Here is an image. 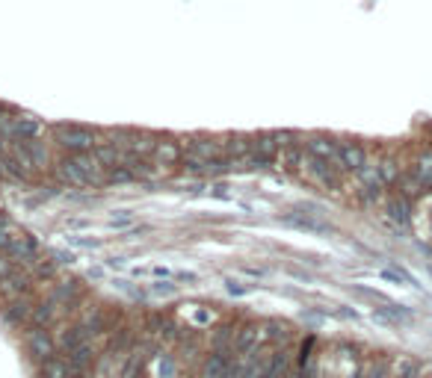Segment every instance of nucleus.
<instances>
[{
  "mask_svg": "<svg viewBox=\"0 0 432 378\" xmlns=\"http://www.w3.org/2000/svg\"><path fill=\"white\" fill-rule=\"evenodd\" d=\"M302 174H305V178L311 181L314 186L329 189V192H335V189L343 186V181H341V169L335 166V162L320 160V157H314V154H308V151H305V160H302Z\"/></svg>",
  "mask_w": 432,
  "mask_h": 378,
  "instance_id": "1",
  "label": "nucleus"
},
{
  "mask_svg": "<svg viewBox=\"0 0 432 378\" xmlns=\"http://www.w3.org/2000/svg\"><path fill=\"white\" fill-rule=\"evenodd\" d=\"M57 142L68 154H86L98 145V133L92 128H83V124H57L54 128Z\"/></svg>",
  "mask_w": 432,
  "mask_h": 378,
  "instance_id": "2",
  "label": "nucleus"
},
{
  "mask_svg": "<svg viewBox=\"0 0 432 378\" xmlns=\"http://www.w3.org/2000/svg\"><path fill=\"white\" fill-rule=\"evenodd\" d=\"M0 128L9 133V139H18V142L42 139V136H45V124L36 119V116H27V112H15V116L6 119Z\"/></svg>",
  "mask_w": 432,
  "mask_h": 378,
  "instance_id": "3",
  "label": "nucleus"
},
{
  "mask_svg": "<svg viewBox=\"0 0 432 378\" xmlns=\"http://www.w3.org/2000/svg\"><path fill=\"white\" fill-rule=\"evenodd\" d=\"M36 308V298L33 293H24V296H15L3 301V308H0V322L9 325V328H18V325H27L30 322V313Z\"/></svg>",
  "mask_w": 432,
  "mask_h": 378,
  "instance_id": "4",
  "label": "nucleus"
},
{
  "mask_svg": "<svg viewBox=\"0 0 432 378\" xmlns=\"http://www.w3.org/2000/svg\"><path fill=\"white\" fill-rule=\"evenodd\" d=\"M382 213H385V219L394 225V228H409L412 219H415V201H409L400 192H391L382 201Z\"/></svg>",
  "mask_w": 432,
  "mask_h": 378,
  "instance_id": "5",
  "label": "nucleus"
},
{
  "mask_svg": "<svg viewBox=\"0 0 432 378\" xmlns=\"http://www.w3.org/2000/svg\"><path fill=\"white\" fill-rule=\"evenodd\" d=\"M27 351L36 361H51L59 355V346L51 334V328H27Z\"/></svg>",
  "mask_w": 432,
  "mask_h": 378,
  "instance_id": "6",
  "label": "nucleus"
},
{
  "mask_svg": "<svg viewBox=\"0 0 432 378\" xmlns=\"http://www.w3.org/2000/svg\"><path fill=\"white\" fill-rule=\"evenodd\" d=\"M367 148L362 142H338V160H335V166L341 172H350L355 174L362 166H367Z\"/></svg>",
  "mask_w": 432,
  "mask_h": 378,
  "instance_id": "7",
  "label": "nucleus"
},
{
  "mask_svg": "<svg viewBox=\"0 0 432 378\" xmlns=\"http://www.w3.org/2000/svg\"><path fill=\"white\" fill-rule=\"evenodd\" d=\"M95 343L92 340H83L80 346H74L71 351H68V358H66V367H68V378H83L86 375V370L95 363Z\"/></svg>",
  "mask_w": 432,
  "mask_h": 378,
  "instance_id": "8",
  "label": "nucleus"
},
{
  "mask_svg": "<svg viewBox=\"0 0 432 378\" xmlns=\"http://www.w3.org/2000/svg\"><path fill=\"white\" fill-rule=\"evenodd\" d=\"M261 343H267L264 340V325H243V328L234 334V355L237 358L255 355Z\"/></svg>",
  "mask_w": 432,
  "mask_h": 378,
  "instance_id": "9",
  "label": "nucleus"
},
{
  "mask_svg": "<svg viewBox=\"0 0 432 378\" xmlns=\"http://www.w3.org/2000/svg\"><path fill=\"white\" fill-rule=\"evenodd\" d=\"M33 289H36L33 275L24 272V269H15L12 275H6V278H0V298L3 301L15 298V296H24V293H33Z\"/></svg>",
  "mask_w": 432,
  "mask_h": 378,
  "instance_id": "10",
  "label": "nucleus"
},
{
  "mask_svg": "<svg viewBox=\"0 0 432 378\" xmlns=\"http://www.w3.org/2000/svg\"><path fill=\"white\" fill-rule=\"evenodd\" d=\"M302 145L308 154H314L320 160H329V162L338 160V139H332L326 133H308V136H302Z\"/></svg>",
  "mask_w": 432,
  "mask_h": 378,
  "instance_id": "11",
  "label": "nucleus"
},
{
  "mask_svg": "<svg viewBox=\"0 0 432 378\" xmlns=\"http://www.w3.org/2000/svg\"><path fill=\"white\" fill-rule=\"evenodd\" d=\"M376 172H379V183L385 186V189H397L400 178H403V172L405 166L394 157V154H385V157H379L376 160Z\"/></svg>",
  "mask_w": 432,
  "mask_h": 378,
  "instance_id": "12",
  "label": "nucleus"
},
{
  "mask_svg": "<svg viewBox=\"0 0 432 378\" xmlns=\"http://www.w3.org/2000/svg\"><path fill=\"white\" fill-rule=\"evenodd\" d=\"M184 142L190 145L193 154H199V157H204V160H216V157L225 154V151H222V142H219V139H214V136H204V133L184 136Z\"/></svg>",
  "mask_w": 432,
  "mask_h": 378,
  "instance_id": "13",
  "label": "nucleus"
},
{
  "mask_svg": "<svg viewBox=\"0 0 432 378\" xmlns=\"http://www.w3.org/2000/svg\"><path fill=\"white\" fill-rule=\"evenodd\" d=\"M412 172L417 174V181L426 186V192L432 195V145H421L412 157Z\"/></svg>",
  "mask_w": 432,
  "mask_h": 378,
  "instance_id": "14",
  "label": "nucleus"
},
{
  "mask_svg": "<svg viewBox=\"0 0 432 378\" xmlns=\"http://www.w3.org/2000/svg\"><path fill=\"white\" fill-rule=\"evenodd\" d=\"M71 160H74V166H77L86 178L92 181V186H98V183H104V174H107V169L101 166V162L95 160V154L92 151H86V154H68Z\"/></svg>",
  "mask_w": 432,
  "mask_h": 378,
  "instance_id": "15",
  "label": "nucleus"
},
{
  "mask_svg": "<svg viewBox=\"0 0 432 378\" xmlns=\"http://www.w3.org/2000/svg\"><path fill=\"white\" fill-rule=\"evenodd\" d=\"M154 157H157V162L163 169H172V166H178V162H181L184 151H181V145L175 139H169V136H160L157 148H154Z\"/></svg>",
  "mask_w": 432,
  "mask_h": 378,
  "instance_id": "16",
  "label": "nucleus"
},
{
  "mask_svg": "<svg viewBox=\"0 0 432 378\" xmlns=\"http://www.w3.org/2000/svg\"><path fill=\"white\" fill-rule=\"evenodd\" d=\"M252 148L261 154L264 160H269V166L278 160V154H281V145H278V136H276V130H267V133H255L252 136Z\"/></svg>",
  "mask_w": 432,
  "mask_h": 378,
  "instance_id": "17",
  "label": "nucleus"
},
{
  "mask_svg": "<svg viewBox=\"0 0 432 378\" xmlns=\"http://www.w3.org/2000/svg\"><path fill=\"white\" fill-rule=\"evenodd\" d=\"M57 178L63 181V183H68V186H80V189H89V186H92V181L86 178V174H83L77 166H74L71 157H66V160L57 162Z\"/></svg>",
  "mask_w": 432,
  "mask_h": 378,
  "instance_id": "18",
  "label": "nucleus"
},
{
  "mask_svg": "<svg viewBox=\"0 0 432 378\" xmlns=\"http://www.w3.org/2000/svg\"><path fill=\"white\" fill-rule=\"evenodd\" d=\"M59 319V310L51 305L47 298L42 301H36V308L30 313V322H27V328H51V325Z\"/></svg>",
  "mask_w": 432,
  "mask_h": 378,
  "instance_id": "19",
  "label": "nucleus"
},
{
  "mask_svg": "<svg viewBox=\"0 0 432 378\" xmlns=\"http://www.w3.org/2000/svg\"><path fill=\"white\" fill-rule=\"evenodd\" d=\"M302 160H305V145L302 139H296L290 145L281 148V154H278V162H281V169L296 174V172H302Z\"/></svg>",
  "mask_w": 432,
  "mask_h": 378,
  "instance_id": "20",
  "label": "nucleus"
},
{
  "mask_svg": "<svg viewBox=\"0 0 432 378\" xmlns=\"http://www.w3.org/2000/svg\"><path fill=\"white\" fill-rule=\"evenodd\" d=\"M391 378H424L421 361H415V358H409V355L391 358Z\"/></svg>",
  "mask_w": 432,
  "mask_h": 378,
  "instance_id": "21",
  "label": "nucleus"
},
{
  "mask_svg": "<svg viewBox=\"0 0 432 378\" xmlns=\"http://www.w3.org/2000/svg\"><path fill=\"white\" fill-rule=\"evenodd\" d=\"M394 192H400V195H405L409 201H421L424 195H429L426 192V186L417 181V174L412 172V169H405L403 172V178H400V183H397V189H394Z\"/></svg>",
  "mask_w": 432,
  "mask_h": 378,
  "instance_id": "22",
  "label": "nucleus"
},
{
  "mask_svg": "<svg viewBox=\"0 0 432 378\" xmlns=\"http://www.w3.org/2000/svg\"><path fill=\"white\" fill-rule=\"evenodd\" d=\"M234 351H211V355L204 358V367H202V375H225L228 372V367H231V358Z\"/></svg>",
  "mask_w": 432,
  "mask_h": 378,
  "instance_id": "23",
  "label": "nucleus"
},
{
  "mask_svg": "<svg viewBox=\"0 0 432 378\" xmlns=\"http://www.w3.org/2000/svg\"><path fill=\"white\" fill-rule=\"evenodd\" d=\"M92 154H95V160L101 162L104 169L121 166V148H119V145H113V142H98V145L92 148Z\"/></svg>",
  "mask_w": 432,
  "mask_h": 378,
  "instance_id": "24",
  "label": "nucleus"
},
{
  "mask_svg": "<svg viewBox=\"0 0 432 378\" xmlns=\"http://www.w3.org/2000/svg\"><path fill=\"white\" fill-rule=\"evenodd\" d=\"M388 189L382 183H373V186H359L355 189V198H359L362 207H382V201H385Z\"/></svg>",
  "mask_w": 432,
  "mask_h": 378,
  "instance_id": "25",
  "label": "nucleus"
},
{
  "mask_svg": "<svg viewBox=\"0 0 432 378\" xmlns=\"http://www.w3.org/2000/svg\"><path fill=\"white\" fill-rule=\"evenodd\" d=\"M362 378H391V358H385V355H373L370 361H364Z\"/></svg>",
  "mask_w": 432,
  "mask_h": 378,
  "instance_id": "26",
  "label": "nucleus"
},
{
  "mask_svg": "<svg viewBox=\"0 0 432 378\" xmlns=\"http://www.w3.org/2000/svg\"><path fill=\"white\" fill-rule=\"evenodd\" d=\"M222 151H225L228 157H243L252 151V136H243V133H231L225 136V142H222Z\"/></svg>",
  "mask_w": 432,
  "mask_h": 378,
  "instance_id": "27",
  "label": "nucleus"
},
{
  "mask_svg": "<svg viewBox=\"0 0 432 378\" xmlns=\"http://www.w3.org/2000/svg\"><path fill=\"white\" fill-rule=\"evenodd\" d=\"M24 151L30 154V160H33V166H36V172H42L47 162H51V154H47V148H45V142H39V139H30V142H24Z\"/></svg>",
  "mask_w": 432,
  "mask_h": 378,
  "instance_id": "28",
  "label": "nucleus"
},
{
  "mask_svg": "<svg viewBox=\"0 0 432 378\" xmlns=\"http://www.w3.org/2000/svg\"><path fill=\"white\" fill-rule=\"evenodd\" d=\"M285 372H288V351H276V355L264 363V372L258 378H281Z\"/></svg>",
  "mask_w": 432,
  "mask_h": 378,
  "instance_id": "29",
  "label": "nucleus"
},
{
  "mask_svg": "<svg viewBox=\"0 0 432 378\" xmlns=\"http://www.w3.org/2000/svg\"><path fill=\"white\" fill-rule=\"evenodd\" d=\"M264 340L267 343H288L290 328L285 322H278V319H269V322H264Z\"/></svg>",
  "mask_w": 432,
  "mask_h": 378,
  "instance_id": "30",
  "label": "nucleus"
},
{
  "mask_svg": "<svg viewBox=\"0 0 432 378\" xmlns=\"http://www.w3.org/2000/svg\"><path fill=\"white\" fill-rule=\"evenodd\" d=\"M234 331L231 325H219V328L211 334V346L216 349V351H234Z\"/></svg>",
  "mask_w": 432,
  "mask_h": 378,
  "instance_id": "31",
  "label": "nucleus"
},
{
  "mask_svg": "<svg viewBox=\"0 0 432 378\" xmlns=\"http://www.w3.org/2000/svg\"><path fill=\"white\" fill-rule=\"evenodd\" d=\"M207 162L211 160H204V157H199V154H193V151H184V157H181V162L178 166L187 172V174H207Z\"/></svg>",
  "mask_w": 432,
  "mask_h": 378,
  "instance_id": "32",
  "label": "nucleus"
},
{
  "mask_svg": "<svg viewBox=\"0 0 432 378\" xmlns=\"http://www.w3.org/2000/svg\"><path fill=\"white\" fill-rule=\"evenodd\" d=\"M133 181H140L137 178V172L133 169H128V166H113V169H107V174H104V183H133Z\"/></svg>",
  "mask_w": 432,
  "mask_h": 378,
  "instance_id": "33",
  "label": "nucleus"
},
{
  "mask_svg": "<svg viewBox=\"0 0 432 378\" xmlns=\"http://www.w3.org/2000/svg\"><path fill=\"white\" fill-rule=\"evenodd\" d=\"M285 225H290V228H302V231H317V234H326V231H332L326 222L305 219V216H285Z\"/></svg>",
  "mask_w": 432,
  "mask_h": 378,
  "instance_id": "34",
  "label": "nucleus"
},
{
  "mask_svg": "<svg viewBox=\"0 0 432 378\" xmlns=\"http://www.w3.org/2000/svg\"><path fill=\"white\" fill-rule=\"evenodd\" d=\"M39 378H68V367H66V361H42V367H39Z\"/></svg>",
  "mask_w": 432,
  "mask_h": 378,
  "instance_id": "35",
  "label": "nucleus"
},
{
  "mask_svg": "<svg viewBox=\"0 0 432 378\" xmlns=\"http://www.w3.org/2000/svg\"><path fill=\"white\" fill-rule=\"evenodd\" d=\"M267 166H269V160H264L255 148L249 151V154L240 157V169H243V172H261V169H267Z\"/></svg>",
  "mask_w": 432,
  "mask_h": 378,
  "instance_id": "36",
  "label": "nucleus"
},
{
  "mask_svg": "<svg viewBox=\"0 0 432 378\" xmlns=\"http://www.w3.org/2000/svg\"><path fill=\"white\" fill-rule=\"evenodd\" d=\"M12 272H15V260L0 255V278H6V275H12Z\"/></svg>",
  "mask_w": 432,
  "mask_h": 378,
  "instance_id": "37",
  "label": "nucleus"
},
{
  "mask_svg": "<svg viewBox=\"0 0 432 378\" xmlns=\"http://www.w3.org/2000/svg\"><path fill=\"white\" fill-rule=\"evenodd\" d=\"M12 239H15V234H12V225H9V228H0V255L9 248Z\"/></svg>",
  "mask_w": 432,
  "mask_h": 378,
  "instance_id": "38",
  "label": "nucleus"
},
{
  "mask_svg": "<svg viewBox=\"0 0 432 378\" xmlns=\"http://www.w3.org/2000/svg\"><path fill=\"white\" fill-rule=\"evenodd\" d=\"M54 257H57L59 266H74V263H77V257H74V255H66V251H54Z\"/></svg>",
  "mask_w": 432,
  "mask_h": 378,
  "instance_id": "39",
  "label": "nucleus"
},
{
  "mask_svg": "<svg viewBox=\"0 0 432 378\" xmlns=\"http://www.w3.org/2000/svg\"><path fill=\"white\" fill-rule=\"evenodd\" d=\"M0 228H9V216H6V210H0Z\"/></svg>",
  "mask_w": 432,
  "mask_h": 378,
  "instance_id": "40",
  "label": "nucleus"
},
{
  "mask_svg": "<svg viewBox=\"0 0 432 378\" xmlns=\"http://www.w3.org/2000/svg\"><path fill=\"white\" fill-rule=\"evenodd\" d=\"M429 236H432V216H429Z\"/></svg>",
  "mask_w": 432,
  "mask_h": 378,
  "instance_id": "41",
  "label": "nucleus"
}]
</instances>
